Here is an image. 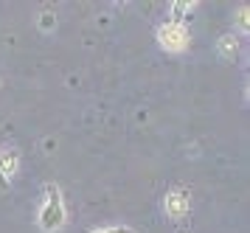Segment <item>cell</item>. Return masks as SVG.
<instances>
[{"label": "cell", "instance_id": "6", "mask_svg": "<svg viewBox=\"0 0 250 233\" xmlns=\"http://www.w3.org/2000/svg\"><path fill=\"white\" fill-rule=\"evenodd\" d=\"M216 48H219V54H222V56L233 59V56H236V51H239V40L233 37V34H225V37H219Z\"/></svg>", "mask_w": 250, "mask_h": 233}, {"label": "cell", "instance_id": "7", "mask_svg": "<svg viewBox=\"0 0 250 233\" xmlns=\"http://www.w3.org/2000/svg\"><path fill=\"white\" fill-rule=\"evenodd\" d=\"M90 233H135V231L126 228V225H115V228H99V231H90Z\"/></svg>", "mask_w": 250, "mask_h": 233}, {"label": "cell", "instance_id": "5", "mask_svg": "<svg viewBox=\"0 0 250 233\" xmlns=\"http://www.w3.org/2000/svg\"><path fill=\"white\" fill-rule=\"evenodd\" d=\"M194 9H197V3H194V0H177V3H171V20L169 22L186 25V20L191 17Z\"/></svg>", "mask_w": 250, "mask_h": 233}, {"label": "cell", "instance_id": "2", "mask_svg": "<svg viewBox=\"0 0 250 233\" xmlns=\"http://www.w3.org/2000/svg\"><path fill=\"white\" fill-rule=\"evenodd\" d=\"M158 42L163 51H169V54H180L186 51L188 45H191V34L186 25H177V22H163L158 28Z\"/></svg>", "mask_w": 250, "mask_h": 233}, {"label": "cell", "instance_id": "8", "mask_svg": "<svg viewBox=\"0 0 250 233\" xmlns=\"http://www.w3.org/2000/svg\"><path fill=\"white\" fill-rule=\"evenodd\" d=\"M239 28H242V31H248V6H242V9H239Z\"/></svg>", "mask_w": 250, "mask_h": 233}, {"label": "cell", "instance_id": "3", "mask_svg": "<svg viewBox=\"0 0 250 233\" xmlns=\"http://www.w3.org/2000/svg\"><path fill=\"white\" fill-rule=\"evenodd\" d=\"M163 211H166V216L174 219V222L186 219L188 211H191V194L186 189H171L169 194H166V200H163Z\"/></svg>", "mask_w": 250, "mask_h": 233}, {"label": "cell", "instance_id": "1", "mask_svg": "<svg viewBox=\"0 0 250 233\" xmlns=\"http://www.w3.org/2000/svg\"><path fill=\"white\" fill-rule=\"evenodd\" d=\"M40 228L42 231H59L65 219H68V211H65V202H62V191L59 186L54 183H48L45 186V202H42V208H40Z\"/></svg>", "mask_w": 250, "mask_h": 233}, {"label": "cell", "instance_id": "4", "mask_svg": "<svg viewBox=\"0 0 250 233\" xmlns=\"http://www.w3.org/2000/svg\"><path fill=\"white\" fill-rule=\"evenodd\" d=\"M17 166H20V157H17L14 149L0 152V189H9L12 177L17 174Z\"/></svg>", "mask_w": 250, "mask_h": 233}]
</instances>
